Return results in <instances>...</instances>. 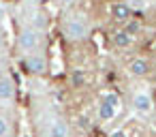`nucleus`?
Wrapping results in <instances>:
<instances>
[{"label":"nucleus","instance_id":"f257e3e1","mask_svg":"<svg viewBox=\"0 0 156 137\" xmlns=\"http://www.w3.org/2000/svg\"><path fill=\"white\" fill-rule=\"evenodd\" d=\"M109 13H111V17H113L115 22H120V24H126V22L133 20V9H130V5H126V2H111Z\"/></svg>","mask_w":156,"mask_h":137},{"label":"nucleus","instance_id":"f03ea898","mask_svg":"<svg viewBox=\"0 0 156 137\" xmlns=\"http://www.w3.org/2000/svg\"><path fill=\"white\" fill-rule=\"evenodd\" d=\"M24 64H26L28 73H34V75H43V73L47 71V60H45V56H41V54H30Z\"/></svg>","mask_w":156,"mask_h":137},{"label":"nucleus","instance_id":"7ed1b4c3","mask_svg":"<svg viewBox=\"0 0 156 137\" xmlns=\"http://www.w3.org/2000/svg\"><path fill=\"white\" fill-rule=\"evenodd\" d=\"M152 107H154V101H152L150 94H145V92H137V94L133 96V109H135L137 114H150Z\"/></svg>","mask_w":156,"mask_h":137},{"label":"nucleus","instance_id":"20e7f679","mask_svg":"<svg viewBox=\"0 0 156 137\" xmlns=\"http://www.w3.org/2000/svg\"><path fill=\"white\" fill-rule=\"evenodd\" d=\"M17 43H20V47H22L24 52H34L37 45H39V34H37L34 30H22Z\"/></svg>","mask_w":156,"mask_h":137},{"label":"nucleus","instance_id":"39448f33","mask_svg":"<svg viewBox=\"0 0 156 137\" xmlns=\"http://www.w3.org/2000/svg\"><path fill=\"white\" fill-rule=\"evenodd\" d=\"M150 71H152V67H150V62L145 58H133L128 62V73L135 75V77H145Z\"/></svg>","mask_w":156,"mask_h":137},{"label":"nucleus","instance_id":"423d86ee","mask_svg":"<svg viewBox=\"0 0 156 137\" xmlns=\"http://www.w3.org/2000/svg\"><path fill=\"white\" fill-rule=\"evenodd\" d=\"M66 34H69L71 39H83V37L88 34V28H86L83 22L71 20V22H66Z\"/></svg>","mask_w":156,"mask_h":137},{"label":"nucleus","instance_id":"0eeeda50","mask_svg":"<svg viewBox=\"0 0 156 137\" xmlns=\"http://www.w3.org/2000/svg\"><path fill=\"white\" fill-rule=\"evenodd\" d=\"M115 114H118V109L113 105H109L107 101L101 99V103H98V120L101 122H111L115 118Z\"/></svg>","mask_w":156,"mask_h":137},{"label":"nucleus","instance_id":"6e6552de","mask_svg":"<svg viewBox=\"0 0 156 137\" xmlns=\"http://www.w3.org/2000/svg\"><path fill=\"white\" fill-rule=\"evenodd\" d=\"M111 41H113L115 47H122V49H124V47H130V45H133V34H128V32L122 28V30H115V32L111 34Z\"/></svg>","mask_w":156,"mask_h":137},{"label":"nucleus","instance_id":"1a4fd4ad","mask_svg":"<svg viewBox=\"0 0 156 137\" xmlns=\"http://www.w3.org/2000/svg\"><path fill=\"white\" fill-rule=\"evenodd\" d=\"M71 84H73L75 88L86 86V84H88V75H86V71H83V69H75V71L71 73Z\"/></svg>","mask_w":156,"mask_h":137},{"label":"nucleus","instance_id":"9d476101","mask_svg":"<svg viewBox=\"0 0 156 137\" xmlns=\"http://www.w3.org/2000/svg\"><path fill=\"white\" fill-rule=\"evenodd\" d=\"M13 96V81L11 79H0V101H7Z\"/></svg>","mask_w":156,"mask_h":137},{"label":"nucleus","instance_id":"9b49d317","mask_svg":"<svg viewBox=\"0 0 156 137\" xmlns=\"http://www.w3.org/2000/svg\"><path fill=\"white\" fill-rule=\"evenodd\" d=\"M49 137H69V128H66V124L56 122V124L49 128Z\"/></svg>","mask_w":156,"mask_h":137},{"label":"nucleus","instance_id":"f8f14e48","mask_svg":"<svg viewBox=\"0 0 156 137\" xmlns=\"http://www.w3.org/2000/svg\"><path fill=\"white\" fill-rule=\"evenodd\" d=\"M103 101H107V103L113 105L115 109H120V103H122V99H120L118 92H105V94H103Z\"/></svg>","mask_w":156,"mask_h":137},{"label":"nucleus","instance_id":"ddd939ff","mask_svg":"<svg viewBox=\"0 0 156 137\" xmlns=\"http://www.w3.org/2000/svg\"><path fill=\"white\" fill-rule=\"evenodd\" d=\"M124 30H126L128 34H133V37H135V34H137V32L141 30V24H139L137 20H130V22H126V26H124Z\"/></svg>","mask_w":156,"mask_h":137},{"label":"nucleus","instance_id":"4468645a","mask_svg":"<svg viewBox=\"0 0 156 137\" xmlns=\"http://www.w3.org/2000/svg\"><path fill=\"white\" fill-rule=\"evenodd\" d=\"M77 126L79 128H90V118H86V116L77 118Z\"/></svg>","mask_w":156,"mask_h":137},{"label":"nucleus","instance_id":"2eb2a0df","mask_svg":"<svg viewBox=\"0 0 156 137\" xmlns=\"http://www.w3.org/2000/svg\"><path fill=\"white\" fill-rule=\"evenodd\" d=\"M7 131H9V126H7V120L0 116V137H5L7 135Z\"/></svg>","mask_w":156,"mask_h":137},{"label":"nucleus","instance_id":"dca6fc26","mask_svg":"<svg viewBox=\"0 0 156 137\" xmlns=\"http://www.w3.org/2000/svg\"><path fill=\"white\" fill-rule=\"evenodd\" d=\"M109 137H128V133H126L124 128H118V131H113Z\"/></svg>","mask_w":156,"mask_h":137},{"label":"nucleus","instance_id":"f3484780","mask_svg":"<svg viewBox=\"0 0 156 137\" xmlns=\"http://www.w3.org/2000/svg\"><path fill=\"white\" fill-rule=\"evenodd\" d=\"M58 2H62V5H69V2H73V0H58Z\"/></svg>","mask_w":156,"mask_h":137},{"label":"nucleus","instance_id":"a211bd4d","mask_svg":"<svg viewBox=\"0 0 156 137\" xmlns=\"http://www.w3.org/2000/svg\"><path fill=\"white\" fill-rule=\"evenodd\" d=\"M2 17H5V13H2V9H0V22H2Z\"/></svg>","mask_w":156,"mask_h":137},{"label":"nucleus","instance_id":"6ab92c4d","mask_svg":"<svg viewBox=\"0 0 156 137\" xmlns=\"http://www.w3.org/2000/svg\"><path fill=\"white\" fill-rule=\"evenodd\" d=\"M0 47H2V32H0Z\"/></svg>","mask_w":156,"mask_h":137}]
</instances>
